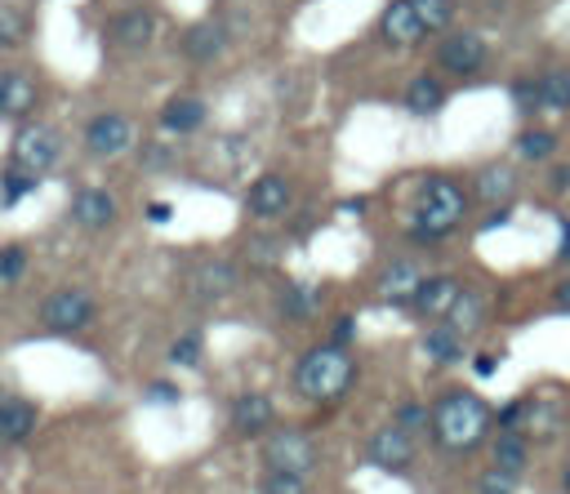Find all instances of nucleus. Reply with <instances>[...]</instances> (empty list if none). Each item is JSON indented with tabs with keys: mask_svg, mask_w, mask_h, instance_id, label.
<instances>
[{
	"mask_svg": "<svg viewBox=\"0 0 570 494\" xmlns=\"http://www.w3.org/2000/svg\"><path fill=\"white\" fill-rule=\"evenodd\" d=\"M316 298H321V294H316L312 285H289V289L281 294V307H285L289 320H307V316L316 312Z\"/></svg>",
	"mask_w": 570,
	"mask_h": 494,
	"instance_id": "35",
	"label": "nucleus"
},
{
	"mask_svg": "<svg viewBox=\"0 0 570 494\" xmlns=\"http://www.w3.org/2000/svg\"><path fill=\"white\" fill-rule=\"evenodd\" d=\"M147 401H156V405H174V401H178V387L165 383V378H156V383H147Z\"/></svg>",
	"mask_w": 570,
	"mask_h": 494,
	"instance_id": "42",
	"label": "nucleus"
},
{
	"mask_svg": "<svg viewBox=\"0 0 570 494\" xmlns=\"http://www.w3.org/2000/svg\"><path fill=\"white\" fill-rule=\"evenodd\" d=\"M476 494H517V476H512V472L490 467V472H481V476H476Z\"/></svg>",
	"mask_w": 570,
	"mask_h": 494,
	"instance_id": "39",
	"label": "nucleus"
},
{
	"mask_svg": "<svg viewBox=\"0 0 570 494\" xmlns=\"http://www.w3.org/2000/svg\"><path fill=\"white\" fill-rule=\"evenodd\" d=\"M561 227V245H557V263H570V218H557Z\"/></svg>",
	"mask_w": 570,
	"mask_h": 494,
	"instance_id": "47",
	"label": "nucleus"
},
{
	"mask_svg": "<svg viewBox=\"0 0 570 494\" xmlns=\"http://www.w3.org/2000/svg\"><path fill=\"white\" fill-rule=\"evenodd\" d=\"M36 182L40 178H31V174H22V169L9 165V174H0V209H13L18 200H27L36 191Z\"/></svg>",
	"mask_w": 570,
	"mask_h": 494,
	"instance_id": "33",
	"label": "nucleus"
},
{
	"mask_svg": "<svg viewBox=\"0 0 570 494\" xmlns=\"http://www.w3.org/2000/svg\"><path fill=\"white\" fill-rule=\"evenodd\" d=\"M356 383V360L338 343H316L294 360V392L312 405H338Z\"/></svg>",
	"mask_w": 570,
	"mask_h": 494,
	"instance_id": "3",
	"label": "nucleus"
},
{
	"mask_svg": "<svg viewBox=\"0 0 570 494\" xmlns=\"http://www.w3.org/2000/svg\"><path fill=\"white\" fill-rule=\"evenodd\" d=\"M71 223H80V227H89V231L111 227V223H116V200H111V191H102V187H80V191L71 196Z\"/></svg>",
	"mask_w": 570,
	"mask_h": 494,
	"instance_id": "20",
	"label": "nucleus"
},
{
	"mask_svg": "<svg viewBox=\"0 0 570 494\" xmlns=\"http://www.w3.org/2000/svg\"><path fill=\"white\" fill-rule=\"evenodd\" d=\"M169 218H174V205H165V200H151V205H147V223L160 227V223H169Z\"/></svg>",
	"mask_w": 570,
	"mask_h": 494,
	"instance_id": "46",
	"label": "nucleus"
},
{
	"mask_svg": "<svg viewBox=\"0 0 570 494\" xmlns=\"http://www.w3.org/2000/svg\"><path fill=\"white\" fill-rule=\"evenodd\" d=\"M445 98H450V89H445V80L436 76V71H423V76H414L410 85H405V111L410 116H436L441 107H445Z\"/></svg>",
	"mask_w": 570,
	"mask_h": 494,
	"instance_id": "22",
	"label": "nucleus"
},
{
	"mask_svg": "<svg viewBox=\"0 0 570 494\" xmlns=\"http://www.w3.org/2000/svg\"><path fill=\"white\" fill-rule=\"evenodd\" d=\"M552 307H557V312H566V316H570V276H566V280H561V285H557V289H552Z\"/></svg>",
	"mask_w": 570,
	"mask_h": 494,
	"instance_id": "48",
	"label": "nucleus"
},
{
	"mask_svg": "<svg viewBox=\"0 0 570 494\" xmlns=\"http://www.w3.org/2000/svg\"><path fill=\"white\" fill-rule=\"evenodd\" d=\"M490 427H494V409L468 387H450L432 405V441L441 449H450V454L476 449Z\"/></svg>",
	"mask_w": 570,
	"mask_h": 494,
	"instance_id": "2",
	"label": "nucleus"
},
{
	"mask_svg": "<svg viewBox=\"0 0 570 494\" xmlns=\"http://www.w3.org/2000/svg\"><path fill=\"white\" fill-rule=\"evenodd\" d=\"M525 458H530V449H525V436H521V432H499V441H494V467H499V472H512V476H521Z\"/></svg>",
	"mask_w": 570,
	"mask_h": 494,
	"instance_id": "27",
	"label": "nucleus"
},
{
	"mask_svg": "<svg viewBox=\"0 0 570 494\" xmlns=\"http://www.w3.org/2000/svg\"><path fill=\"white\" fill-rule=\"evenodd\" d=\"M436 71H445L450 80H468V76H476L485 62H490V45H485V36L481 31H459V27H450L441 40H436Z\"/></svg>",
	"mask_w": 570,
	"mask_h": 494,
	"instance_id": "4",
	"label": "nucleus"
},
{
	"mask_svg": "<svg viewBox=\"0 0 570 494\" xmlns=\"http://www.w3.org/2000/svg\"><path fill=\"white\" fill-rule=\"evenodd\" d=\"M423 352H428L432 365H454V360L463 356V334H459L454 325L436 320V325L423 334Z\"/></svg>",
	"mask_w": 570,
	"mask_h": 494,
	"instance_id": "25",
	"label": "nucleus"
},
{
	"mask_svg": "<svg viewBox=\"0 0 570 494\" xmlns=\"http://www.w3.org/2000/svg\"><path fill=\"white\" fill-rule=\"evenodd\" d=\"M459 294H463V285H459L454 276H428V280L419 285V294L410 298V312L423 316V320H445L450 307L459 303Z\"/></svg>",
	"mask_w": 570,
	"mask_h": 494,
	"instance_id": "16",
	"label": "nucleus"
},
{
	"mask_svg": "<svg viewBox=\"0 0 570 494\" xmlns=\"http://www.w3.org/2000/svg\"><path fill=\"white\" fill-rule=\"evenodd\" d=\"M374 31H379V40L392 45V49H414V45L428 40V27H423V18L414 13L410 0H387L383 13H379V22H374Z\"/></svg>",
	"mask_w": 570,
	"mask_h": 494,
	"instance_id": "10",
	"label": "nucleus"
},
{
	"mask_svg": "<svg viewBox=\"0 0 570 494\" xmlns=\"http://www.w3.org/2000/svg\"><path fill=\"white\" fill-rule=\"evenodd\" d=\"M508 93H512V107H517V116H539V111H543L539 76H517V80L508 85Z\"/></svg>",
	"mask_w": 570,
	"mask_h": 494,
	"instance_id": "31",
	"label": "nucleus"
},
{
	"mask_svg": "<svg viewBox=\"0 0 570 494\" xmlns=\"http://www.w3.org/2000/svg\"><path fill=\"white\" fill-rule=\"evenodd\" d=\"M472 191H476L481 205H508L517 196V169L512 165H499V160L494 165H481Z\"/></svg>",
	"mask_w": 570,
	"mask_h": 494,
	"instance_id": "23",
	"label": "nucleus"
},
{
	"mask_svg": "<svg viewBox=\"0 0 570 494\" xmlns=\"http://www.w3.org/2000/svg\"><path fill=\"white\" fill-rule=\"evenodd\" d=\"M294 205V187L285 174H258L245 191V209L258 218V223H272V218H285Z\"/></svg>",
	"mask_w": 570,
	"mask_h": 494,
	"instance_id": "11",
	"label": "nucleus"
},
{
	"mask_svg": "<svg viewBox=\"0 0 570 494\" xmlns=\"http://www.w3.org/2000/svg\"><path fill=\"white\" fill-rule=\"evenodd\" d=\"M539 93H543V111H570V71L552 67L539 76Z\"/></svg>",
	"mask_w": 570,
	"mask_h": 494,
	"instance_id": "28",
	"label": "nucleus"
},
{
	"mask_svg": "<svg viewBox=\"0 0 570 494\" xmlns=\"http://www.w3.org/2000/svg\"><path fill=\"white\" fill-rule=\"evenodd\" d=\"M561 490L570 494V463H566V472H561Z\"/></svg>",
	"mask_w": 570,
	"mask_h": 494,
	"instance_id": "50",
	"label": "nucleus"
},
{
	"mask_svg": "<svg viewBox=\"0 0 570 494\" xmlns=\"http://www.w3.org/2000/svg\"><path fill=\"white\" fill-rule=\"evenodd\" d=\"M263 463H267L272 472L307 476V472L321 463V449H316V441H312L307 432H298V427H276V432H267V441H263Z\"/></svg>",
	"mask_w": 570,
	"mask_h": 494,
	"instance_id": "6",
	"label": "nucleus"
},
{
	"mask_svg": "<svg viewBox=\"0 0 570 494\" xmlns=\"http://www.w3.org/2000/svg\"><path fill=\"white\" fill-rule=\"evenodd\" d=\"M249 254H254V263H276V254H281V245L276 240H249Z\"/></svg>",
	"mask_w": 570,
	"mask_h": 494,
	"instance_id": "44",
	"label": "nucleus"
},
{
	"mask_svg": "<svg viewBox=\"0 0 570 494\" xmlns=\"http://www.w3.org/2000/svg\"><path fill=\"white\" fill-rule=\"evenodd\" d=\"M223 49H227V27H223L218 18H200V22H191V27L183 31V58L196 62V67L218 62Z\"/></svg>",
	"mask_w": 570,
	"mask_h": 494,
	"instance_id": "15",
	"label": "nucleus"
},
{
	"mask_svg": "<svg viewBox=\"0 0 570 494\" xmlns=\"http://www.w3.org/2000/svg\"><path fill=\"white\" fill-rule=\"evenodd\" d=\"M22 276H27V249H22V245H4V249H0V280L13 285V280H22Z\"/></svg>",
	"mask_w": 570,
	"mask_h": 494,
	"instance_id": "38",
	"label": "nucleus"
},
{
	"mask_svg": "<svg viewBox=\"0 0 570 494\" xmlns=\"http://www.w3.org/2000/svg\"><path fill=\"white\" fill-rule=\"evenodd\" d=\"M200 352H205L200 334H183V338H174V347H169V360H174V365H196V360H200Z\"/></svg>",
	"mask_w": 570,
	"mask_h": 494,
	"instance_id": "40",
	"label": "nucleus"
},
{
	"mask_svg": "<svg viewBox=\"0 0 570 494\" xmlns=\"http://www.w3.org/2000/svg\"><path fill=\"white\" fill-rule=\"evenodd\" d=\"M89 320H94V298H89V289H80V285L53 289V294L40 303V325L53 329V334H80Z\"/></svg>",
	"mask_w": 570,
	"mask_h": 494,
	"instance_id": "7",
	"label": "nucleus"
},
{
	"mask_svg": "<svg viewBox=\"0 0 570 494\" xmlns=\"http://www.w3.org/2000/svg\"><path fill=\"white\" fill-rule=\"evenodd\" d=\"M365 458L374 467H383V472H405L414 463V436L405 427H396V423H383V427H374L365 436Z\"/></svg>",
	"mask_w": 570,
	"mask_h": 494,
	"instance_id": "9",
	"label": "nucleus"
},
{
	"mask_svg": "<svg viewBox=\"0 0 570 494\" xmlns=\"http://www.w3.org/2000/svg\"><path fill=\"white\" fill-rule=\"evenodd\" d=\"M557 151V134L552 129H521L517 134V156L521 160H548Z\"/></svg>",
	"mask_w": 570,
	"mask_h": 494,
	"instance_id": "32",
	"label": "nucleus"
},
{
	"mask_svg": "<svg viewBox=\"0 0 570 494\" xmlns=\"http://www.w3.org/2000/svg\"><path fill=\"white\" fill-rule=\"evenodd\" d=\"M410 4H414V13L423 18L428 36H445V31L454 27V0H410Z\"/></svg>",
	"mask_w": 570,
	"mask_h": 494,
	"instance_id": "29",
	"label": "nucleus"
},
{
	"mask_svg": "<svg viewBox=\"0 0 570 494\" xmlns=\"http://www.w3.org/2000/svg\"><path fill=\"white\" fill-rule=\"evenodd\" d=\"M232 432H240V436H258V432H267L272 423H276V405H272V396L267 392H240L236 401H232Z\"/></svg>",
	"mask_w": 570,
	"mask_h": 494,
	"instance_id": "17",
	"label": "nucleus"
},
{
	"mask_svg": "<svg viewBox=\"0 0 570 494\" xmlns=\"http://www.w3.org/2000/svg\"><path fill=\"white\" fill-rule=\"evenodd\" d=\"M494 369H499V356H490V352H476L472 356V374L476 378H494Z\"/></svg>",
	"mask_w": 570,
	"mask_h": 494,
	"instance_id": "45",
	"label": "nucleus"
},
{
	"mask_svg": "<svg viewBox=\"0 0 570 494\" xmlns=\"http://www.w3.org/2000/svg\"><path fill=\"white\" fill-rule=\"evenodd\" d=\"M36 102H40V89L27 71H13V67L0 71V116L4 120H27L36 111Z\"/></svg>",
	"mask_w": 570,
	"mask_h": 494,
	"instance_id": "18",
	"label": "nucleus"
},
{
	"mask_svg": "<svg viewBox=\"0 0 570 494\" xmlns=\"http://www.w3.org/2000/svg\"><path fill=\"white\" fill-rule=\"evenodd\" d=\"M481 320H485V298H481V289H463V294H459V303L450 307L445 325H454V329L468 338L472 329H481Z\"/></svg>",
	"mask_w": 570,
	"mask_h": 494,
	"instance_id": "26",
	"label": "nucleus"
},
{
	"mask_svg": "<svg viewBox=\"0 0 570 494\" xmlns=\"http://www.w3.org/2000/svg\"><path fill=\"white\" fill-rule=\"evenodd\" d=\"M468 187L450 174H428L419 178L414 196H410V240L419 245H441L445 236H454L468 218Z\"/></svg>",
	"mask_w": 570,
	"mask_h": 494,
	"instance_id": "1",
	"label": "nucleus"
},
{
	"mask_svg": "<svg viewBox=\"0 0 570 494\" xmlns=\"http://www.w3.org/2000/svg\"><path fill=\"white\" fill-rule=\"evenodd\" d=\"M566 427V401H548V396H530V418H525V441H552Z\"/></svg>",
	"mask_w": 570,
	"mask_h": 494,
	"instance_id": "24",
	"label": "nucleus"
},
{
	"mask_svg": "<svg viewBox=\"0 0 570 494\" xmlns=\"http://www.w3.org/2000/svg\"><path fill=\"white\" fill-rule=\"evenodd\" d=\"M258 494H307V476H294V472H272V467H267V476H263Z\"/></svg>",
	"mask_w": 570,
	"mask_h": 494,
	"instance_id": "37",
	"label": "nucleus"
},
{
	"mask_svg": "<svg viewBox=\"0 0 570 494\" xmlns=\"http://www.w3.org/2000/svg\"><path fill=\"white\" fill-rule=\"evenodd\" d=\"M392 423L405 427L410 436H423V432H432V405H423V401H401L396 414H392Z\"/></svg>",
	"mask_w": 570,
	"mask_h": 494,
	"instance_id": "34",
	"label": "nucleus"
},
{
	"mask_svg": "<svg viewBox=\"0 0 570 494\" xmlns=\"http://www.w3.org/2000/svg\"><path fill=\"white\" fill-rule=\"evenodd\" d=\"M205 116H209V107H205L200 93H174V98L160 107V129L183 138V134H196V129L205 125Z\"/></svg>",
	"mask_w": 570,
	"mask_h": 494,
	"instance_id": "19",
	"label": "nucleus"
},
{
	"mask_svg": "<svg viewBox=\"0 0 570 494\" xmlns=\"http://www.w3.org/2000/svg\"><path fill=\"white\" fill-rule=\"evenodd\" d=\"M525 418H530V396H512V401L494 414L499 432H525Z\"/></svg>",
	"mask_w": 570,
	"mask_h": 494,
	"instance_id": "36",
	"label": "nucleus"
},
{
	"mask_svg": "<svg viewBox=\"0 0 570 494\" xmlns=\"http://www.w3.org/2000/svg\"><path fill=\"white\" fill-rule=\"evenodd\" d=\"M552 187H557V191H566V187H570V169H566V165H561V169H552Z\"/></svg>",
	"mask_w": 570,
	"mask_h": 494,
	"instance_id": "49",
	"label": "nucleus"
},
{
	"mask_svg": "<svg viewBox=\"0 0 570 494\" xmlns=\"http://www.w3.org/2000/svg\"><path fill=\"white\" fill-rule=\"evenodd\" d=\"M58 156H62V138H58V129H49V125H22V129L13 134V142H9L13 169H22V174H31V178H45V174L58 165Z\"/></svg>",
	"mask_w": 570,
	"mask_h": 494,
	"instance_id": "5",
	"label": "nucleus"
},
{
	"mask_svg": "<svg viewBox=\"0 0 570 494\" xmlns=\"http://www.w3.org/2000/svg\"><path fill=\"white\" fill-rule=\"evenodd\" d=\"M85 147H89V156H98V160L125 156V151L134 147V120L120 116V111H98V116H89V120H85Z\"/></svg>",
	"mask_w": 570,
	"mask_h": 494,
	"instance_id": "8",
	"label": "nucleus"
},
{
	"mask_svg": "<svg viewBox=\"0 0 570 494\" xmlns=\"http://www.w3.org/2000/svg\"><path fill=\"white\" fill-rule=\"evenodd\" d=\"M428 276H423V267L414 263V258H392L383 271H379V280H374V294H379V303H392V307H410V298L419 294V285H423Z\"/></svg>",
	"mask_w": 570,
	"mask_h": 494,
	"instance_id": "12",
	"label": "nucleus"
},
{
	"mask_svg": "<svg viewBox=\"0 0 570 494\" xmlns=\"http://www.w3.org/2000/svg\"><path fill=\"white\" fill-rule=\"evenodd\" d=\"M156 13L147 9V4H134V9H120V13H111V45L116 49H125V53H138V49H147L151 40H156Z\"/></svg>",
	"mask_w": 570,
	"mask_h": 494,
	"instance_id": "13",
	"label": "nucleus"
},
{
	"mask_svg": "<svg viewBox=\"0 0 570 494\" xmlns=\"http://www.w3.org/2000/svg\"><path fill=\"white\" fill-rule=\"evenodd\" d=\"M36 423H40V409H36L27 396H0V441H4V445L31 441Z\"/></svg>",
	"mask_w": 570,
	"mask_h": 494,
	"instance_id": "21",
	"label": "nucleus"
},
{
	"mask_svg": "<svg viewBox=\"0 0 570 494\" xmlns=\"http://www.w3.org/2000/svg\"><path fill=\"white\" fill-rule=\"evenodd\" d=\"M138 160H142V169H169V165H174V151H169L165 142H147V147L138 151Z\"/></svg>",
	"mask_w": 570,
	"mask_h": 494,
	"instance_id": "41",
	"label": "nucleus"
},
{
	"mask_svg": "<svg viewBox=\"0 0 570 494\" xmlns=\"http://www.w3.org/2000/svg\"><path fill=\"white\" fill-rule=\"evenodd\" d=\"M352 338H356V316H338V320H334V334H330V343L347 347Z\"/></svg>",
	"mask_w": 570,
	"mask_h": 494,
	"instance_id": "43",
	"label": "nucleus"
},
{
	"mask_svg": "<svg viewBox=\"0 0 570 494\" xmlns=\"http://www.w3.org/2000/svg\"><path fill=\"white\" fill-rule=\"evenodd\" d=\"M31 36V18L18 4H0V49H18Z\"/></svg>",
	"mask_w": 570,
	"mask_h": 494,
	"instance_id": "30",
	"label": "nucleus"
},
{
	"mask_svg": "<svg viewBox=\"0 0 570 494\" xmlns=\"http://www.w3.org/2000/svg\"><path fill=\"white\" fill-rule=\"evenodd\" d=\"M236 280H240V271H236L232 258H205V263L191 267L187 289H191L196 298H205V303H218V298H227V294L236 289Z\"/></svg>",
	"mask_w": 570,
	"mask_h": 494,
	"instance_id": "14",
	"label": "nucleus"
}]
</instances>
